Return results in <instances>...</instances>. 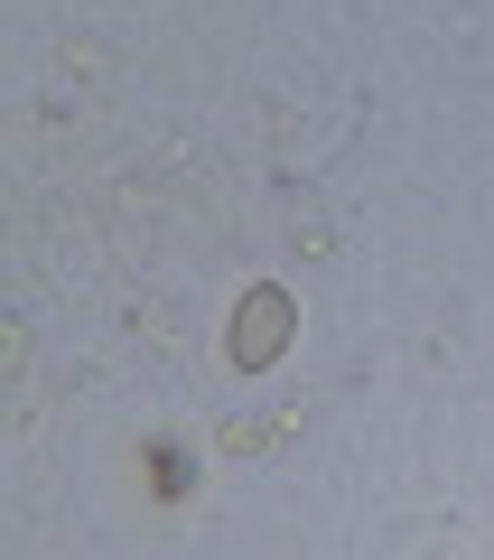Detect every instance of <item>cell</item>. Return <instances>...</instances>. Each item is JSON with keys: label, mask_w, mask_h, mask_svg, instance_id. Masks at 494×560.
Segmentation results:
<instances>
[{"label": "cell", "mask_w": 494, "mask_h": 560, "mask_svg": "<svg viewBox=\"0 0 494 560\" xmlns=\"http://www.w3.org/2000/svg\"><path fill=\"white\" fill-rule=\"evenodd\" d=\"M290 327H298V308H290V290H252L243 300V318H234V364H271L280 346H290Z\"/></svg>", "instance_id": "obj_1"}, {"label": "cell", "mask_w": 494, "mask_h": 560, "mask_svg": "<svg viewBox=\"0 0 494 560\" xmlns=\"http://www.w3.org/2000/svg\"><path fill=\"white\" fill-rule=\"evenodd\" d=\"M150 467H158V495H187V448L158 440V448H150Z\"/></svg>", "instance_id": "obj_2"}]
</instances>
